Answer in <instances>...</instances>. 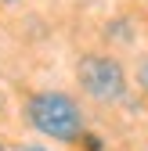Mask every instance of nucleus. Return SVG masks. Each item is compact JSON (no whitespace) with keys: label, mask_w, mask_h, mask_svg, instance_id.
I'll return each mask as SVG.
<instances>
[{"label":"nucleus","mask_w":148,"mask_h":151,"mask_svg":"<svg viewBox=\"0 0 148 151\" xmlns=\"http://www.w3.org/2000/svg\"><path fill=\"white\" fill-rule=\"evenodd\" d=\"M25 122L47 140L58 144H76L87 129L80 101L65 90H36L25 101Z\"/></svg>","instance_id":"nucleus-1"},{"label":"nucleus","mask_w":148,"mask_h":151,"mask_svg":"<svg viewBox=\"0 0 148 151\" xmlns=\"http://www.w3.org/2000/svg\"><path fill=\"white\" fill-rule=\"evenodd\" d=\"M76 83L94 104H123L130 93L123 61L105 50H87L76 58Z\"/></svg>","instance_id":"nucleus-2"},{"label":"nucleus","mask_w":148,"mask_h":151,"mask_svg":"<svg viewBox=\"0 0 148 151\" xmlns=\"http://www.w3.org/2000/svg\"><path fill=\"white\" fill-rule=\"evenodd\" d=\"M105 40H116V43H134V22L130 18H112L105 25Z\"/></svg>","instance_id":"nucleus-3"},{"label":"nucleus","mask_w":148,"mask_h":151,"mask_svg":"<svg viewBox=\"0 0 148 151\" xmlns=\"http://www.w3.org/2000/svg\"><path fill=\"white\" fill-rule=\"evenodd\" d=\"M134 83H137V90L148 97V54L137 58V65H134Z\"/></svg>","instance_id":"nucleus-4"},{"label":"nucleus","mask_w":148,"mask_h":151,"mask_svg":"<svg viewBox=\"0 0 148 151\" xmlns=\"http://www.w3.org/2000/svg\"><path fill=\"white\" fill-rule=\"evenodd\" d=\"M76 144H83V151H105V140H101L98 133H90V129H83V137H80Z\"/></svg>","instance_id":"nucleus-5"},{"label":"nucleus","mask_w":148,"mask_h":151,"mask_svg":"<svg viewBox=\"0 0 148 151\" xmlns=\"http://www.w3.org/2000/svg\"><path fill=\"white\" fill-rule=\"evenodd\" d=\"M11 151H51L44 140H22V144H15Z\"/></svg>","instance_id":"nucleus-6"},{"label":"nucleus","mask_w":148,"mask_h":151,"mask_svg":"<svg viewBox=\"0 0 148 151\" xmlns=\"http://www.w3.org/2000/svg\"><path fill=\"white\" fill-rule=\"evenodd\" d=\"M0 4H4V7H15V4H22V0H0Z\"/></svg>","instance_id":"nucleus-7"},{"label":"nucleus","mask_w":148,"mask_h":151,"mask_svg":"<svg viewBox=\"0 0 148 151\" xmlns=\"http://www.w3.org/2000/svg\"><path fill=\"white\" fill-rule=\"evenodd\" d=\"M0 151H7V147H4V140H0Z\"/></svg>","instance_id":"nucleus-8"},{"label":"nucleus","mask_w":148,"mask_h":151,"mask_svg":"<svg viewBox=\"0 0 148 151\" xmlns=\"http://www.w3.org/2000/svg\"><path fill=\"white\" fill-rule=\"evenodd\" d=\"M0 111H4V101H0Z\"/></svg>","instance_id":"nucleus-9"}]
</instances>
